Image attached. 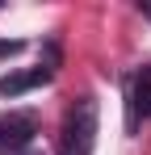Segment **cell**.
Listing matches in <instances>:
<instances>
[{
    "instance_id": "cell-2",
    "label": "cell",
    "mask_w": 151,
    "mask_h": 155,
    "mask_svg": "<svg viewBox=\"0 0 151 155\" xmlns=\"http://www.w3.org/2000/svg\"><path fill=\"white\" fill-rule=\"evenodd\" d=\"M34 113H0V151H21L25 143L34 138Z\"/></svg>"
},
{
    "instance_id": "cell-5",
    "label": "cell",
    "mask_w": 151,
    "mask_h": 155,
    "mask_svg": "<svg viewBox=\"0 0 151 155\" xmlns=\"http://www.w3.org/2000/svg\"><path fill=\"white\" fill-rule=\"evenodd\" d=\"M17 51H21L17 38H0V59H8V54H17Z\"/></svg>"
},
{
    "instance_id": "cell-4",
    "label": "cell",
    "mask_w": 151,
    "mask_h": 155,
    "mask_svg": "<svg viewBox=\"0 0 151 155\" xmlns=\"http://www.w3.org/2000/svg\"><path fill=\"white\" fill-rule=\"evenodd\" d=\"M134 109L151 117V67H143V71L134 76Z\"/></svg>"
},
{
    "instance_id": "cell-3",
    "label": "cell",
    "mask_w": 151,
    "mask_h": 155,
    "mask_svg": "<svg viewBox=\"0 0 151 155\" xmlns=\"http://www.w3.org/2000/svg\"><path fill=\"white\" fill-rule=\"evenodd\" d=\"M55 76V63H42V67H29V71H13V76L0 80V97H21L29 88H38V84H46Z\"/></svg>"
},
{
    "instance_id": "cell-1",
    "label": "cell",
    "mask_w": 151,
    "mask_h": 155,
    "mask_svg": "<svg viewBox=\"0 0 151 155\" xmlns=\"http://www.w3.org/2000/svg\"><path fill=\"white\" fill-rule=\"evenodd\" d=\"M97 147V101L92 97H80L63 117L59 130V155H92Z\"/></svg>"
},
{
    "instance_id": "cell-6",
    "label": "cell",
    "mask_w": 151,
    "mask_h": 155,
    "mask_svg": "<svg viewBox=\"0 0 151 155\" xmlns=\"http://www.w3.org/2000/svg\"><path fill=\"white\" fill-rule=\"evenodd\" d=\"M143 17H151V4H143Z\"/></svg>"
}]
</instances>
